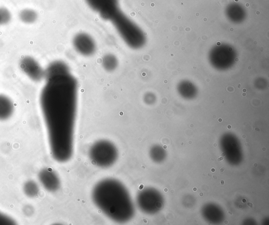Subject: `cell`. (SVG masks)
Listing matches in <instances>:
<instances>
[{
    "mask_svg": "<svg viewBox=\"0 0 269 225\" xmlns=\"http://www.w3.org/2000/svg\"><path fill=\"white\" fill-rule=\"evenodd\" d=\"M239 207L241 208H242L243 207H242V205H240L239 206Z\"/></svg>",
    "mask_w": 269,
    "mask_h": 225,
    "instance_id": "31",
    "label": "cell"
},
{
    "mask_svg": "<svg viewBox=\"0 0 269 225\" xmlns=\"http://www.w3.org/2000/svg\"><path fill=\"white\" fill-rule=\"evenodd\" d=\"M192 191L193 192H197V187H193V188L192 189Z\"/></svg>",
    "mask_w": 269,
    "mask_h": 225,
    "instance_id": "20",
    "label": "cell"
},
{
    "mask_svg": "<svg viewBox=\"0 0 269 225\" xmlns=\"http://www.w3.org/2000/svg\"><path fill=\"white\" fill-rule=\"evenodd\" d=\"M13 221L9 216L0 212V224H13Z\"/></svg>",
    "mask_w": 269,
    "mask_h": 225,
    "instance_id": "15",
    "label": "cell"
},
{
    "mask_svg": "<svg viewBox=\"0 0 269 225\" xmlns=\"http://www.w3.org/2000/svg\"><path fill=\"white\" fill-rule=\"evenodd\" d=\"M214 146L215 147H217V145H216V144H214Z\"/></svg>",
    "mask_w": 269,
    "mask_h": 225,
    "instance_id": "32",
    "label": "cell"
},
{
    "mask_svg": "<svg viewBox=\"0 0 269 225\" xmlns=\"http://www.w3.org/2000/svg\"><path fill=\"white\" fill-rule=\"evenodd\" d=\"M223 160H224V158H223V157L222 156L219 157L218 158V161L219 162H221V161H223Z\"/></svg>",
    "mask_w": 269,
    "mask_h": 225,
    "instance_id": "16",
    "label": "cell"
},
{
    "mask_svg": "<svg viewBox=\"0 0 269 225\" xmlns=\"http://www.w3.org/2000/svg\"><path fill=\"white\" fill-rule=\"evenodd\" d=\"M188 143H189V145H191L192 142H191V141H189V142H188Z\"/></svg>",
    "mask_w": 269,
    "mask_h": 225,
    "instance_id": "34",
    "label": "cell"
},
{
    "mask_svg": "<svg viewBox=\"0 0 269 225\" xmlns=\"http://www.w3.org/2000/svg\"><path fill=\"white\" fill-rule=\"evenodd\" d=\"M70 73L68 65L61 61L52 62L45 71V78L50 79L60 75Z\"/></svg>",
    "mask_w": 269,
    "mask_h": 225,
    "instance_id": "10",
    "label": "cell"
},
{
    "mask_svg": "<svg viewBox=\"0 0 269 225\" xmlns=\"http://www.w3.org/2000/svg\"><path fill=\"white\" fill-rule=\"evenodd\" d=\"M87 5L104 20L108 21L120 10L118 0H85Z\"/></svg>",
    "mask_w": 269,
    "mask_h": 225,
    "instance_id": "5",
    "label": "cell"
},
{
    "mask_svg": "<svg viewBox=\"0 0 269 225\" xmlns=\"http://www.w3.org/2000/svg\"><path fill=\"white\" fill-rule=\"evenodd\" d=\"M215 168H212V169H211V171L212 172H213H213H215Z\"/></svg>",
    "mask_w": 269,
    "mask_h": 225,
    "instance_id": "22",
    "label": "cell"
},
{
    "mask_svg": "<svg viewBox=\"0 0 269 225\" xmlns=\"http://www.w3.org/2000/svg\"><path fill=\"white\" fill-rule=\"evenodd\" d=\"M227 18L234 23H241L244 20L246 12L243 6L238 3L229 4L225 10Z\"/></svg>",
    "mask_w": 269,
    "mask_h": 225,
    "instance_id": "9",
    "label": "cell"
},
{
    "mask_svg": "<svg viewBox=\"0 0 269 225\" xmlns=\"http://www.w3.org/2000/svg\"><path fill=\"white\" fill-rule=\"evenodd\" d=\"M221 156L222 157H225L226 156V154L225 153H221Z\"/></svg>",
    "mask_w": 269,
    "mask_h": 225,
    "instance_id": "23",
    "label": "cell"
},
{
    "mask_svg": "<svg viewBox=\"0 0 269 225\" xmlns=\"http://www.w3.org/2000/svg\"><path fill=\"white\" fill-rule=\"evenodd\" d=\"M89 156L95 166L108 168L113 166L117 160L118 150L110 141L101 140L96 142L91 147Z\"/></svg>",
    "mask_w": 269,
    "mask_h": 225,
    "instance_id": "4",
    "label": "cell"
},
{
    "mask_svg": "<svg viewBox=\"0 0 269 225\" xmlns=\"http://www.w3.org/2000/svg\"><path fill=\"white\" fill-rule=\"evenodd\" d=\"M19 18L22 22L26 24H32L37 20L38 16L36 12L32 9L22 10L19 13Z\"/></svg>",
    "mask_w": 269,
    "mask_h": 225,
    "instance_id": "13",
    "label": "cell"
},
{
    "mask_svg": "<svg viewBox=\"0 0 269 225\" xmlns=\"http://www.w3.org/2000/svg\"><path fill=\"white\" fill-rule=\"evenodd\" d=\"M41 182L47 190L55 192L60 187V181L53 170L47 169L42 171L40 174Z\"/></svg>",
    "mask_w": 269,
    "mask_h": 225,
    "instance_id": "8",
    "label": "cell"
},
{
    "mask_svg": "<svg viewBox=\"0 0 269 225\" xmlns=\"http://www.w3.org/2000/svg\"><path fill=\"white\" fill-rule=\"evenodd\" d=\"M220 184L221 186H223V185H225V181H223V180H221V181L220 182Z\"/></svg>",
    "mask_w": 269,
    "mask_h": 225,
    "instance_id": "19",
    "label": "cell"
},
{
    "mask_svg": "<svg viewBox=\"0 0 269 225\" xmlns=\"http://www.w3.org/2000/svg\"><path fill=\"white\" fill-rule=\"evenodd\" d=\"M109 21L114 25L119 35L130 48L138 50L144 46L146 42L144 33L121 9Z\"/></svg>",
    "mask_w": 269,
    "mask_h": 225,
    "instance_id": "3",
    "label": "cell"
},
{
    "mask_svg": "<svg viewBox=\"0 0 269 225\" xmlns=\"http://www.w3.org/2000/svg\"><path fill=\"white\" fill-rule=\"evenodd\" d=\"M225 223L226 224H228V221H226L225 222Z\"/></svg>",
    "mask_w": 269,
    "mask_h": 225,
    "instance_id": "35",
    "label": "cell"
},
{
    "mask_svg": "<svg viewBox=\"0 0 269 225\" xmlns=\"http://www.w3.org/2000/svg\"><path fill=\"white\" fill-rule=\"evenodd\" d=\"M19 66L22 72L34 81L39 82L45 78V71L32 57L27 56L22 58Z\"/></svg>",
    "mask_w": 269,
    "mask_h": 225,
    "instance_id": "6",
    "label": "cell"
},
{
    "mask_svg": "<svg viewBox=\"0 0 269 225\" xmlns=\"http://www.w3.org/2000/svg\"><path fill=\"white\" fill-rule=\"evenodd\" d=\"M246 200L245 199H243L242 200V202H244V203H245V202H246Z\"/></svg>",
    "mask_w": 269,
    "mask_h": 225,
    "instance_id": "26",
    "label": "cell"
},
{
    "mask_svg": "<svg viewBox=\"0 0 269 225\" xmlns=\"http://www.w3.org/2000/svg\"><path fill=\"white\" fill-rule=\"evenodd\" d=\"M214 178H216V176H213Z\"/></svg>",
    "mask_w": 269,
    "mask_h": 225,
    "instance_id": "37",
    "label": "cell"
},
{
    "mask_svg": "<svg viewBox=\"0 0 269 225\" xmlns=\"http://www.w3.org/2000/svg\"><path fill=\"white\" fill-rule=\"evenodd\" d=\"M163 149H167V146H164L163 147Z\"/></svg>",
    "mask_w": 269,
    "mask_h": 225,
    "instance_id": "29",
    "label": "cell"
},
{
    "mask_svg": "<svg viewBox=\"0 0 269 225\" xmlns=\"http://www.w3.org/2000/svg\"><path fill=\"white\" fill-rule=\"evenodd\" d=\"M243 92H246V90H245V89H243Z\"/></svg>",
    "mask_w": 269,
    "mask_h": 225,
    "instance_id": "36",
    "label": "cell"
},
{
    "mask_svg": "<svg viewBox=\"0 0 269 225\" xmlns=\"http://www.w3.org/2000/svg\"><path fill=\"white\" fill-rule=\"evenodd\" d=\"M266 150V148H263V151H265Z\"/></svg>",
    "mask_w": 269,
    "mask_h": 225,
    "instance_id": "30",
    "label": "cell"
},
{
    "mask_svg": "<svg viewBox=\"0 0 269 225\" xmlns=\"http://www.w3.org/2000/svg\"><path fill=\"white\" fill-rule=\"evenodd\" d=\"M247 205L250 208H252L253 207V205L250 202H248Z\"/></svg>",
    "mask_w": 269,
    "mask_h": 225,
    "instance_id": "18",
    "label": "cell"
},
{
    "mask_svg": "<svg viewBox=\"0 0 269 225\" xmlns=\"http://www.w3.org/2000/svg\"><path fill=\"white\" fill-rule=\"evenodd\" d=\"M14 111V104L9 97L0 94V121L10 118Z\"/></svg>",
    "mask_w": 269,
    "mask_h": 225,
    "instance_id": "11",
    "label": "cell"
},
{
    "mask_svg": "<svg viewBox=\"0 0 269 225\" xmlns=\"http://www.w3.org/2000/svg\"><path fill=\"white\" fill-rule=\"evenodd\" d=\"M254 167H258V164L257 163L254 164Z\"/></svg>",
    "mask_w": 269,
    "mask_h": 225,
    "instance_id": "24",
    "label": "cell"
},
{
    "mask_svg": "<svg viewBox=\"0 0 269 225\" xmlns=\"http://www.w3.org/2000/svg\"><path fill=\"white\" fill-rule=\"evenodd\" d=\"M163 191H164V192H167L168 191V189L165 188V189H164Z\"/></svg>",
    "mask_w": 269,
    "mask_h": 225,
    "instance_id": "25",
    "label": "cell"
},
{
    "mask_svg": "<svg viewBox=\"0 0 269 225\" xmlns=\"http://www.w3.org/2000/svg\"><path fill=\"white\" fill-rule=\"evenodd\" d=\"M199 196L200 197H203L204 196V193H199Z\"/></svg>",
    "mask_w": 269,
    "mask_h": 225,
    "instance_id": "21",
    "label": "cell"
},
{
    "mask_svg": "<svg viewBox=\"0 0 269 225\" xmlns=\"http://www.w3.org/2000/svg\"><path fill=\"white\" fill-rule=\"evenodd\" d=\"M40 98L52 156L64 163L73 155L78 81L70 73L47 80Z\"/></svg>",
    "mask_w": 269,
    "mask_h": 225,
    "instance_id": "1",
    "label": "cell"
},
{
    "mask_svg": "<svg viewBox=\"0 0 269 225\" xmlns=\"http://www.w3.org/2000/svg\"><path fill=\"white\" fill-rule=\"evenodd\" d=\"M228 128L229 129H230L231 128V126L230 125H229L228 126Z\"/></svg>",
    "mask_w": 269,
    "mask_h": 225,
    "instance_id": "28",
    "label": "cell"
},
{
    "mask_svg": "<svg viewBox=\"0 0 269 225\" xmlns=\"http://www.w3.org/2000/svg\"><path fill=\"white\" fill-rule=\"evenodd\" d=\"M225 168H221V169H220V174H223V173H224V172H225Z\"/></svg>",
    "mask_w": 269,
    "mask_h": 225,
    "instance_id": "17",
    "label": "cell"
},
{
    "mask_svg": "<svg viewBox=\"0 0 269 225\" xmlns=\"http://www.w3.org/2000/svg\"><path fill=\"white\" fill-rule=\"evenodd\" d=\"M94 203L108 218L117 223L131 221L135 208L131 195L124 185L113 178L102 179L92 193Z\"/></svg>",
    "mask_w": 269,
    "mask_h": 225,
    "instance_id": "2",
    "label": "cell"
},
{
    "mask_svg": "<svg viewBox=\"0 0 269 225\" xmlns=\"http://www.w3.org/2000/svg\"><path fill=\"white\" fill-rule=\"evenodd\" d=\"M218 122H220V123L222 122V119L221 118L219 119H218Z\"/></svg>",
    "mask_w": 269,
    "mask_h": 225,
    "instance_id": "27",
    "label": "cell"
},
{
    "mask_svg": "<svg viewBox=\"0 0 269 225\" xmlns=\"http://www.w3.org/2000/svg\"><path fill=\"white\" fill-rule=\"evenodd\" d=\"M11 19V14L9 10L5 7H0V25L9 23Z\"/></svg>",
    "mask_w": 269,
    "mask_h": 225,
    "instance_id": "14",
    "label": "cell"
},
{
    "mask_svg": "<svg viewBox=\"0 0 269 225\" xmlns=\"http://www.w3.org/2000/svg\"><path fill=\"white\" fill-rule=\"evenodd\" d=\"M174 193V190H171V194H173Z\"/></svg>",
    "mask_w": 269,
    "mask_h": 225,
    "instance_id": "33",
    "label": "cell"
},
{
    "mask_svg": "<svg viewBox=\"0 0 269 225\" xmlns=\"http://www.w3.org/2000/svg\"><path fill=\"white\" fill-rule=\"evenodd\" d=\"M102 64L104 69L111 72L115 71L118 65V61L116 56L112 54L104 55L102 60Z\"/></svg>",
    "mask_w": 269,
    "mask_h": 225,
    "instance_id": "12",
    "label": "cell"
},
{
    "mask_svg": "<svg viewBox=\"0 0 269 225\" xmlns=\"http://www.w3.org/2000/svg\"><path fill=\"white\" fill-rule=\"evenodd\" d=\"M242 137L243 138H245V136H243Z\"/></svg>",
    "mask_w": 269,
    "mask_h": 225,
    "instance_id": "38",
    "label": "cell"
},
{
    "mask_svg": "<svg viewBox=\"0 0 269 225\" xmlns=\"http://www.w3.org/2000/svg\"><path fill=\"white\" fill-rule=\"evenodd\" d=\"M243 96H245V94H243Z\"/></svg>",
    "mask_w": 269,
    "mask_h": 225,
    "instance_id": "39",
    "label": "cell"
},
{
    "mask_svg": "<svg viewBox=\"0 0 269 225\" xmlns=\"http://www.w3.org/2000/svg\"><path fill=\"white\" fill-rule=\"evenodd\" d=\"M73 47L79 53L84 56H91L96 50V44L93 37L85 33H80L74 36Z\"/></svg>",
    "mask_w": 269,
    "mask_h": 225,
    "instance_id": "7",
    "label": "cell"
}]
</instances>
